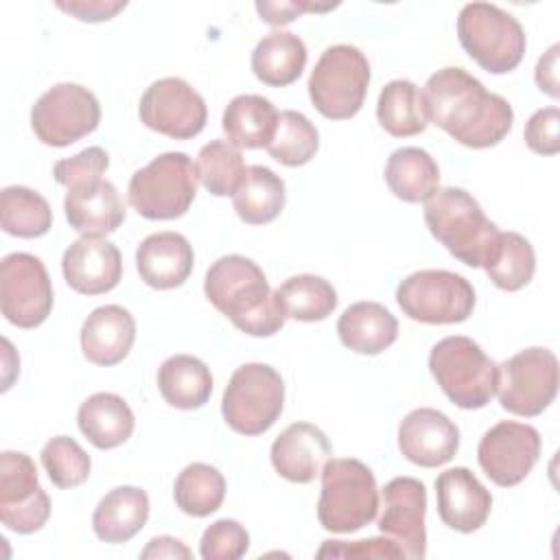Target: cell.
<instances>
[{
  "label": "cell",
  "mask_w": 560,
  "mask_h": 560,
  "mask_svg": "<svg viewBox=\"0 0 560 560\" xmlns=\"http://www.w3.org/2000/svg\"><path fill=\"white\" fill-rule=\"evenodd\" d=\"M400 311L420 324H459L472 315V284L446 269H420L400 280L396 289Z\"/></svg>",
  "instance_id": "cell-10"
},
{
  "label": "cell",
  "mask_w": 560,
  "mask_h": 560,
  "mask_svg": "<svg viewBox=\"0 0 560 560\" xmlns=\"http://www.w3.org/2000/svg\"><path fill=\"white\" fill-rule=\"evenodd\" d=\"M387 188L407 203H420L433 197L440 184L438 162L420 147L396 149L385 164Z\"/></svg>",
  "instance_id": "cell-31"
},
{
  "label": "cell",
  "mask_w": 560,
  "mask_h": 560,
  "mask_svg": "<svg viewBox=\"0 0 560 560\" xmlns=\"http://www.w3.org/2000/svg\"><path fill=\"white\" fill-rule=\"evenodd\" d=\"M435 499L442 523L462 534H472L486 525L492 510L490 490L464 466L438 475Z\"/></svg>",
  "instance_id": "cell-19"
},
{
  "label": "cell",
  "mask_w": 560,
  "mask_h": 560,
  "mask_svg": "<svg viewBox=\"0 0 560 560\" xmlns=\"http://www.w3.org/2000/svg\"><path fill=\"white\" fill-rule=\"evenodd\" d=\"M197 179L214 197L234 195L247 173L238 147L228 140H210L197 153Z\"/></svg>",
  "instance_id": "cell-37"
},
{
  "label": "cell",
  "mask_w": 560,
  "mask_h": 560,
  "mask_svg": "<svg viewBox=\"0 0 560 560\" xmlns=\"http://www.w3.org/2000/svg\"><path fill=\"white\" fill-rule=\"evenodd\" d=\"M77 422L81 433L101 451H109L127 442L136 427L131 407L112 392H98L85 398L79 407Z\"/></svg>",
  "instance_id": "cell-27"
},
{
  "label": "cell",
  "mask_w": 560,
  "mask_h": 560,
  "mask_svg": "<svg viewBox=\"0 0 560 560\" xmlns=\"http://www.w3.org/2000/svg\"><path fill=\"white\" fill-rule=\"evenodd\" d=\"M0 225L11 236L37 238L50 230L52 210L37 190L7 186L0 195Z\"/></svg>",
  "instance_id": "cell-35"
},
{
  "label": "cell",
  "mask_w": 560,
  "mask_h": 560,
  "mask_svg": "<svg viewBox=\"0 0 560 560\" xmlns=\"http://www.w3.org/2000/svg\"><path fill=\"white\" fill-rule=\"evenodd\" d=\"M330 455L332 448L326 433L311 422L289 424L271 444V464L291 483H311Z\"/></svg>",
  "instance_id": "cell-22"
},
{
  "label": "cell",
  "mask_w": 560,
  "mask_h": 560,
  "mask_svg": "<svg viewBox=\"0 0 560 560\" xmlns=\"http://www.w3.org/2000/svg\"><path fill=\"white\" fill-rule=\"evenodd\" d=\"M63 212L72 230L96 238L116 232L127 217L120 192L103 177L68 188Z\"/></svg>",
  "instance_id": "cell-21"
},
{
  "label": "cell",
  "mask_w": 560,
  "mask_h": 560,
  "mask_svg": "<svg viewBox=\"0 0 560 560\" xmlns=\"http://www.w3.org/2000/svg\"><path fill=\"white\" fill-rule=\"evenodd\" d=\"M61 271L72 291L81 295H101L120 282L122 256L107 238L81 236L63 252Z\"/></svg>",
  "instance_id": "cell-20"
},
{
  "label": "cell",
  "mask_w": 560,
  "mask_h": 560,
  "mask_svg": "<svg viewBox=\"0 0 560 560\" xmlns=\"http://www.w3.org/2000/svg\"><path fill=\"white\" fill-rule=\"evenodd\" d=\"M494 287L503 291H518L534 278L536 254L532 243L518 232H501L492 258L483 265Z\"/></svg>",
  "instance_id": "cell-38"
},
{
  "label": "cell",
  "mask_w": 560,
  "mask_h": 560,
  "mask_svg": "<svg viewBox=\"0 0 560 560\" xmlns=\"http://www.w3.org/2000/svg\"><path fill=\"white\" fill-rule=\"evenodd\" d=\"M558 50H560V46L553 44L538 59V66H536V85L553 98H558V94H560V90H558Z\"/></svg>",
  "instance_id": "cell-47"
},
{
  "label": "cell",
  "mask_w": 560,
  "mask_h": 560,
  "mask_svg": "<svg viewBox=\"0 0 560 560\" xmlns=\"http://www.w3.org/2000/svg\"><path fill=\"white\" fill-rule=\"evenodd\" d=\"M158 389L171 407L192 411L208 402L212 394V374L201 359L192 354H173L158 370Z\"/></svg>",
  "instance_id": "cell-29"
},
{
  "label": "cell",
  "mask_w": 560,
  "mask_h": 560,
  "mask_svg": "<svg viewBox=\"0 0 560 560\" xmlns=\"http://www.w3.org/2000/svg\"><path fill=\"white\" fill-rule=\"evenodd\" d=\"M337 335L357 354H378L398 339V319L383 304L363 300L341 313Z\"/></svg>",
  "instance_id": "cell-25"
},
{
  "label": "cell",
  "mask_w": 560,
  "mask_h": 560,
  "mask_svg": "<svg viewBox=\"0 0 560 560\" xmlns=\"http://www.w3.org/2000/svg\"><path fill=\"white\" fill-rule=\"evenodd\" d=\"M50 499L37 481L35 462L26 453L0 455V521L15 534H33L46 525Z\"/></svg>",
  "instance_id": "cell-15"
},
{
  "label": "cell",
  "mask_w": 560,
  "mask_h": 560,
  "mask_svg": "<svg viewBox=\"0 0 560 560\" xmlns=\"http://www.w3.org/2000/svg\"><path fill=\"white\" fill-rule=\"evenodd\" d=\"M42 466L57 488H77L90 477V455L70 435L50 438L42 448Z\"/></svg>",
  "instance_id": "cell-40"
},
{
  "label": "cell",
  "mask_w": 560,
  "mask_h": 560,
  "mask_svg": "<svg viewBox=\"0 0 560 560\" xmlns=\"http://www.w3.org/2000/svg\"><path fill=\"white\" fill-rule=\"evenodd\" d=\"M370 85L368 57L350 44L328 46L308 77L315 109L330 120H348L363 107Z\"/></svg>",
  "instance_id": "cell-8"
},
{
  "label": "cell",
  "mask_w": 560,
  "mask_h": 560,
  "mask_svg": "<svg viewBox=\"0 0 560 560\" xmlns=\"http://www.w3.org/2000/svg\"><path fill=\"white\" fill-rule=\"evenodd\" d=\"M306 57V46L295 33L271 31L256 44L252 52V70L265 85L284 88L300 79Z\"/></svg>",
  "instance_id": "cell-30"
},
{
  "label": "cell",
  "mask_w": 560,
  "mask_h": 560,
  "mask_svg": "<svg viewBox=\"0 0 560 560\" xmlns=\"http://www.w3.org/2000/svg\"><path fill=\"white\" fill-rule=\"evenodd\" d=\"M317 558H405L402 549L392 538H365L354 542L343 540H324L315 553Z\"/></svg>",
  "instance_id": "cell-44"
},
{
  "label": "cell",
  "mask_w": 560,
  "mask_h": 560,
  "mask_svg": "<svg viewBox=\"0 0 560 560\" xmlns=\"http://www.w3.org/2000/svg\"><path fill=\"white\" fill-rule=\"evenodd\" d=\"M138 114L144 127L175 140L199 136L208 120L203 96L179 77L153 81L140 96Z\"/></svg>",
  "instance_id": "cell-14"
},
{
  "label": "cell",
  "mask_w": 560,
  "mask_h": 560,
  "mask_svg": "<svg viewBox=\"0 0 560 560\" xmlns=\"http://www.w3.org/2000/svg\"><path fill=\"white\" fill-rule=\"evenodd\" d=\"M192 553H190V549L182 542V540H177V538H173V536H158V538H151L149 540V545L140 551V558H190Z\"/></svg>",
  "instance_id": "cell-48"
},
{
  "label": "cell",
  "mask_w": 560,
  "mask_h": 560,
  "mask_svg": "<svg viewBox=\"0 0 560 560\" xmlns=\"http://www.w3.org/2000/svg\"><path fill=\"white\" fill-rule=\"evenodd\" d=\"M249 549L247 529L234 518L214 521L199 540L203 560H238Z\"/></svg>",
  "instance_id": "cell-41"
},
{
  "label": "cell",
  "mask_w": 560,
  "mask_h": 560,
  "mask_svg": "<svg viewBox=\"0 0 560 560\" xmlns=\"http://www.w3.org/2000/svg\"><path fill=\"white\" fill-rule=\"evenodd\" d=\"M107 166H109L107 151L101 147H88L72 158H63L55 162L52 177L57 179V184L72 188L77 184L98 179L107 171Z\"/></svg>",
  "instance_id": "cell-42"
},
{
  "label": "cell",
  "mask_w": 560,
  "mask_h": 560,
  "mask_svg": "<svg viewBox=\"0 0 560 560\" xmlns=\"http://www.w3.org/2000/svg\"><path fill=\"white\" fill-rule=\"evenodd\" d=\"M276 105L260 94H238L223 109L221 127L238 149H267L278 125Z\"/></svg>",
  "instance_id": "cell-28"
},
{
  "label": "cell",
  "mask_w": 560,
  "mask_h": 560,
  "mask_svg": "<svg viewBox=\"0 0 560 560\" xmlns=\"http://www.w3.org/2000/svg\"><path fill=\"white\" fill-rule=\"evenodd\" d=\"M429 370L446 398L462 409H481L497 392L499 365L464 335L440 339L429 352Z\"/></svg>",
  "instance_id": "cell-5"
},
{
  "label": "cell",
  "mask_w": 560,
  "mask_h": 560,
  "mask_svg": "<svg viewBox=\"0 0 560 560\" xmlns=\"http://www.w3.org/2000/svg\"><path fill=\"white\" fill-rule=\"evenodd\" d=\"M319 149L317 127L295 109H284L278 116L276 133L267 144L269 155L284 166H302L315 158Z\"/></svg>",
  "instance_id": "cell-39"
},
{
  "label": "cell",
  "mask_w": 560,
  "mask_h": 560,
  "mask_svg": "<svg viewBox=\"0 0 560 560\" xmlns=\"http://www.w3.org/2000/svg\"><path fill=\"white\" fill-rule=\"evenodd\" d=\"M192 265V247L179 232L149 234L136 249L140 280L158 291L182 287L188 280Z\"/></svg>",
  "instance_id": "cell-23"
},
{
  "label": "cell",
  "mask_w": 560,
  "mask_h": 560,
  "mask_svg": "<svg viewBox=\"0 0 560 560\" xmlns=\"http://www.w3.org/2000/svg\"><path fill=\"white\" fill-rule=\"evenodd\" d=\"M276 298L284 317L298 322H322L337 306L335 287L326 278L313 273H300L284 280L276 289Z\"/></svg>",
  "instance_id": "cell-34"
},
{
  "label": "cell",
  "mask_w": 560,
  "mask_h": 560,
  "mask_svg": "<svg viewBox=\"0 0 560 560\" xmlns=\"http://www.w3.org/2000/svg\"><path fill=\"white\" fill-rule=\"evenodd\" d=\"M101 122L98 98L79 83L48 88L31 109V127L48 147H70Z\"/></svg>",
  "instance_id": "cell-12"
},
{
  "label": "cell",
  "mask_w": 560,
  "mask_h": 560,
  "mask_svg": "<svg viewBox=\"0 0 560 560\" xmlns=\"http://www.w3.org/2000/svg\"><path fill=\"white\" fill-rule=\"evenodd\" d=\"M52 284L44 262L26 252H13L0 262V308L18 328H37L52 311Z\"/></svg>",
  "instance_id": "cell-13"
},
{
  "label": "cell",
  "mask_w": 560,
  "mask_h": 560,
  "mask_svg": "<svg viewBox=\"0 0 560 560\" xmlns=\"http://www.w3.org/2000/svg\"><path fill=\"white\" fill-rule=\"evenodd\" d=\"M422 96L429 120L464 147L488 149L512 131V105L503 96L488 92L464 68L448 66L433 72Z\"/></svg>",
  "instance_id": "cell-1"
},
{
  "label": "cell",
  "mask_w": 560,
  "mask_h": 560,
  "mask_svg": "<svg viewBox=\"0 0 560 560\" xmlns=\"http://www.w3.org/2000/svg\"><path fill=\"white\" fill-rule=\"evenodd\" d=\"M398 448L411 464L435 468L455 457L459 448V429L446 413L420 407L400 420Z\"/></svg>",
  "instance_id": "cell-18"
},
{
  "label": "cell",
  "mask_w": 560,
  "mask_h": 560,
  "mask_svg": "<svg viewBox=\"0 0 560 560\" xmlns=\"http://www.w3.org/2000/svg\"><path fill=\"white\" fill-rule=\"evenodd\" d=\"M232 201L241 221L249 225H265L282 212L287 188L282 177L271 168L254 164L247 166V173L238 190L232 195Z\"/></svg>",
  "instance_id": "cell-32"
},
{
  "label": "cell",
  "mask_w": 560,
  "mask_h": 560,
  "mask_svg": "<svg viewBox=\"0 0 560 560\" xmlns=\"http://www.w3.org/2000/svg\"><path fill=\"white\" fill-rule=\"evenodd\" d=\"M427 488L413 477H394L383 488V514L378 532L392 538L405 558L422 560L427 556Z\"/></svg>",
  "instance_id": "cell-17"
},
{
  "label": "cell",
  "mask_w": 560,
  "mask_h": 560,
  "mask_svg": "<svg viewBox=\"0 0 560 560\" xmlns=\"http://www.w3.org/2000/svg\"><path fill=\"white\" fill-rule=\"evenodd\" d=\"M149 518V497L142 488L118 486L109 490L92 514V527L98 540L120 545L133 538Z\"/></svg>",
  "instance_id": "cell-26"
},
{
  "label": "cell",
  "mask_w": 560,
  "mask_h": 560,
  "mask_svg": "<svg viewBox=\"0 0 560 560\" xmlns=\"http://www.w3.org/2000/svg\"><path fill=\"white\" fill-rule=\"evenodd\" d=\"M136 341L133 315L118 306L105 304L94 308L81 326V350L83 357L101 368L120 363Z\"/></svg>",
  "instance_id": "cell-24"
},
{
  "label": "cell",
  "mask_w": 560,
  "mask_h": 560,
  "mask_svg": "<svg viewBox=\"0 0 560 560\" xmlns=\"http://www.w3.org/2000/svg\"><path fill=\"white\" fill-rule=\"evenodd\" d=\"M525 144L538 155H556L560 151V109L542 107L534 112L523 131Z\"/></svg>",
  "instance_id": "cell-43"
},
{
  "label": "cell",
  "mask_w": 560,
  "mask_h": 560,
  "mask_svg": "<svg viewBox=\"0 0 560 560\" xmlns=\"http://www.w3.org/2000/svg\"><path fill=\"white\" fill-rule=\"evenodd\" d=\"M173 497L184 514L203 518L221 508L225 499V479L214 466L192 462L177 475Z\"/></svg>",
  "instance_id": "cell-36"
},
{
  "label": "cell",
  "mask_w": 560,
  "mask_h": 560,
  "mask_svg": "<svg viewBox=\"0 0 560 560\" xmlns=\"http://www.w3.org/2000/svg\"><path fill=\"white\" fill-rule=\"evenodd\" d=\"M197 195V171L182 151H166L153 158L129 179L127 197L131 208L151 221L179 219Z\"/></svg>",
  "instance_id": "cell-7"
},
{
  "label": "cell",
  "mask_w": 560,
  "mask_h": 560,
  "mask_svg": "<svg viewBox=\"0 0 560 560\" xmlns=\"http://www.w3.org/2000/svg\"><path fill=\"white\" fill-rule=\"evenodd\" d=\"M317 521L326 532L350 534L376 518L378 486L374 472L354 457H330L322 468Z\"/></svg>",
  "instance_id": "cell-4"
},
{
  "label": "cell",
  "mask_w": 560,
  "mask_h": 560,
  "mask_svg": "<svg viewBox=\"0 0 560 560\" xmlns=\"http://www.w3.org/2000/svg\"><path fill=\"white\" fill-rule=\"evenodd\" d=\"M127 2H57V9L74 15L81 22H103L112 20L118 11H122Z\"/></svg>",
  "instance_id": "cell-46"
},
{
  "label": "cell",
  "mask_w": 560,
  "mask_h": 560,
  "mask_svg": "<svg viewBox=\"0 0 560 560\" xmlns=\"http://www.w3.org/2000/svg\"><path fill=\"white\" fill-rule=\"evenodd\" d=\"M284 381L267 363H245L228 381L221 400L225 424L241 435H262L280 418Z\"/></svg>",
  "instance_id": "cell-9"
},
{
  "label": "cell",
  "mask_w": 560,
  "mask_h": 560,
  "mask_svg": "<svg viewBox=\"0 0 560 560\" xmlns=\"http://www.w3.org/2000/svg\"><path fill=\"white\" fill-rule=\"evenodd\" d=\"M330 7H317L311 2H256V11L262 22L271 26H282L293 22L304 11H326Z\"/></svg>",
  "instance_id": "cell-45"
},
{
  "label": "cell",
  "mask_w": 560,
  "mask_h": 560,
  "mask_svg": "<svg viewBox=\"0 0 560 560\" xmlns=\"http://www.w3.org/2000/svg\"><path fill=\"white\" fill-rule=\"evenodd\" d=\"M203 293L245 335L271 337L287 322L262 269L241 254L221 256L210 265Z\"/></svg>",
  "instance_id": "cell-2"
},
{
  "label": "cell",
  "mask_w": 560,
  "mask_h": 560,
  "mask_svg": "<svg viewBox=\"0 0 560 560\" xmlns=\"http://www.w3.org/2000/svg\"><path fill=\"white\" fill-rule=\"evenodd\" d=\"M540 457V433L532 424L503 420L488 429L477 446V459L486 477L512 488L521 483Z\"/></svg>",
  "instance_id": "cell-16"
},
{
  "label": "cell",
  "mask_w": 560,
  "mask_h": 560,
  "mask_svg": "<svg viewBox=\"0 0 560 560\" xmlns=\"http://www.w3.org/2000/svg\"><path fill=\"white\" fill-rule=\"evenodd\" d=\"M499 402L514 416H540L558 394V359L547 348H525L499 365Z\"/></svg>",
  "instance_id": "cell-11"
},
{
  "label": "cell",
  "mask_w": 560,
  "mask_h": 560,
  "mask_svg": "<svg viewBox=\"0 0 560 560\" xmlns=\"http://www.w3.org/2000/svg\"><path fill=\"white\" fill-rule=\"evenodd\" d=\"M457 37L468 57L492 74L514 70L527 46L521 22L490 2H468L462 7Z\"/></svg>",
  "instance_id": "cell-6"
},
{
  "label": "cell",
  "mask_w": 560,
  "mask_h": 560,
  "mask_svg": "<svg viewBox=\"0 0 560 560\" xmlns=\"http://www.w3.org/2000/svg\"><path fill=\"white\" fill-rule=\"evenodd\" d=\"M376 118L381 127L394 138L422 133L429 125L422 90L407 79L389 81L378 94Z\"/></svg>",
  "instance_id": "cell-33"
},
{
  "label": "cell",
  "mask_w": 560,
  "mask_h": 560,
  "mask_svg": "<svg viewBox=\"0 0 560 560\" xmlns=\"http://www.w3.org/2000/svg\"><path fill=\"white\" fill-rule=\"evenodd\" d=\"M424 223L448 254L468 267H483L501 236V230L486 217L479 201L455 186L438 188L424 201Z\"/></svg>",
  "instance_id": "cell-3"
}]
</instances>
